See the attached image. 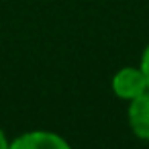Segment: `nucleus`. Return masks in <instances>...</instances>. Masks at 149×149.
<instances>
[{"label": "nucleus", "mask_w": 149, "mask_h": 149, "mask_svg": "<svg viewBox=\"0 0 149 149\" xmlns=\"http://www.w3.org/2000/svg\"><path fill=\"white\" fill-rule=\"evenodd\" d=\"M0 149H10V139L6 137V131L0 127Z\"/></svg>", "instance_id": "obj_5"}, {"label": "nucleus", "mask_w": 149, "mask_h": 149, "mask_svg": "<svg viewBox=\"0 0 149 149\" xmlns=\"http://www.w3.org/2000/svg\"><path fill=\"white\" fill-rule=\"evenodd\" d=\"M139 68H141V72L145 74V80H147V86H149V43L145 45V49H143V53H141Z\"/></svg>", "instance_id": "obj_4"}, {"label": "nucleus", "mask_w": 149, "mask_h": 149, "mask_svg": "<svg viewBox=\"0 0 149 149\" xmlns=\"http://www.w3.org/2000/svg\"><path fill=\"white\" fill-rule=\"evenodd\" d=\"M10 149H70V141L55 131L33 129L10 141Z\"/></svg>", "instance_id": "obj_2"}, {"label": "nucleus", "mask_w": 149, "mask_h": 149, "mask_svg": "<svg viewBox=\"0 0 149 149\" xmlns=\"http://www.w3.org/2000/svg\"><path fill=\"white\" fill-rule=\"evenodd\" d=\"M110 88L114 92L116 98L120 100H133L139 94H143L145 90H149L145 74L141 72L139 65H125L118 72H114L112 80H110Z\"/></svg>", "instance_id": "obj_1"}, {"label": "nucleus", "mask_w": 149, "mask_h": 149, "mask_svg": "<svg viewBox=\"0 0 149 149\" xmlns=\"http://www.w3.org/2000/svg\"><path fill=\"white\" fill-rule=\"evenodd\" d=\"M127 123H129L131 133L137 139L149 141V90H145L137 98L129 100Z\"/></svg>", "instance_id": "obj_3"}]
</instances>
